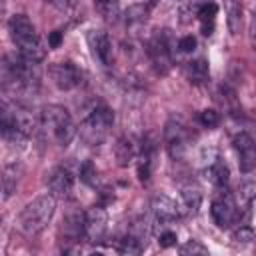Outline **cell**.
<instances>
[{
  "mask_svg": "<svg viewBox=\"0 0 256 256\" xmlns=\"http://www.w3.org/2000/svg\"><path fill=\"white\" fill-rule=\"evenodd\" d=\"M238 192H240V198H242L244 202H250V200H254V198H256V178L244 180V182L240 184Z\"/></svg>",
  "mask_w": 256,
  "mask_h": 256,
  "instance_id": "83f0119b",
  "label": "cell"
},
{
  "mask_svg": "<svg viewBox=\"0 0 256 256\" xmlns=\"http://www.w3.org/2000/svg\"><path fill=\"white\" fill-rule=\"evenodd\" d=\"M112 124H114V112L106 106H98L82 120L80 138L90 146H98L106 140Z\"/></svg>",
  "mask_w": 256,
  "mask_h": 256,
  "instance_id": "277c9868",
  "label": "cell"
},
{
  "mask_svg": "<svg viewBox=\"0 0 256 256\" xmlns=\"http://www.w3.org/2000/svg\"><path fill=\"white\" fill-rule=\"evenodd\" d=\"M184 74L192 84H200L204 80H208V62L204 58H196L186 62L184 66Z\"/></svg>",
  "mask_w": 256,
  "mask_h": 256,
  "instance_id": "ac0fdd59",
  "label": "cell"
},
{
  "mask_svg": "<svg viewBox=\"0 0 256 256\" xmlns=\"http://www.w3.org/2000/svg\"><path fill=\"white\" fill-rule=\"evenodd\" d=\"M96 10L106 18V20H110V22H114L116 18H118V12H120V6L116 4V2H110V0H106V2H96Z\"/></svg>",
  "mask_w": 256,
  "mask_h": 256,
  "instance_id": "484cf974",
  "label": "cell"
},
{
  "mask_svg": "<svg viewBox=\"0 0 256 256\" xmlns=\"http://www.w3.org/2000/svg\"><path fill=\"white\" fill-rule=\"evenodd\" d=\"M120 256H142V246L132 244V242H124V248H122Z\"/></svg>",
  "mask_w": 256,
  "mask_h": 256,
  "instance_id": "1f68e13d",
  "label": "cell"
},
{
  "mask_svg": "<svg viewBox=\"0 0 256 256\" xmlns=\"http://www.w3.org/2000/svg\"><path fill=\"white\" fill-rule=\"evenodd\" d=\"M240 24H242V10L238 4H230L228 6V28L232 34H238L240 32Z\"/></svg>",
  "mask_w": 256,
  "mask_h": 256,
  "instance_id": "cb8c5ba5",
  "label": "cell"
},
{
  "mask_svg": "<svg viewBox=\"0 0 256 256\" xmlns=\"http://www.w3.org/2000/svg\"><path fill=\"white\" fill-rule=\"evenodd\" d=\"M180 256H210L208 248L198 242V240H188L182 248H180Z\"/></svg>",
  "mask_w": 256,
  "mask_h": 256,
  "instance_id": "603a6c76",
  "label": "cell"
},
{
  "mask_svg": "<svg viewBox=\"0 0 256 256\" xmlns=\"http://www.w3.org/2000/svg\"><path fill=\"white\" fill-rule=\"evenodd\" d=\"M42 128L44 132L60 146H68L72 142V138L76 136V124L70 116V112L64 106L58 104H50L42 110Z\"/></svg>",
  "mask_w": 256,
  "mask_h": 256,
  "instance_id": "3957f363",
  "label": "cell"
},
{
  "mask_svg": "<svg viewBox=\"0 0 256 256\" xmlns=\"http://www.w3.org/2000/svg\"><path fill=\"white\" fill-rule=\"evenodd\" d=\"M150 174H152V160H150V152L144 148V152L140 156V162H138V178H140V182H148Z\"/></svg>",
  "mask_w": 256,
  "mask_h": 256,
  "instance_id": "d4e9b609",
  "label": "cell"
},
{
  "mask_svg": "<svg viewBox=\"0 0 256 256\" xmlns=\"http://www.w3.org/2000/svg\"><path fill=\"white\" fill-rule=\"evenodd\" d=\"M22 168L18 164H8L4 168V176H2V192H4V200H8L14 192H16V184L20 180Z\"/></svg>",
  "mask_w": 256,
  "mask_h": 256,
  "instance_id": "d6986e66",
  "label": "cell"
},
{
  "mask_svg": "<svg viewBox=\"0 0 256 256\" xmlns=\"http://www.w3.org/2000/svg\"><path fill=\"white\" fill-rule=\"evenodd\" d=\"M146 54L150 56L154 70L158 74H166L172 66V56H170V48H168V34L162 32V34L152 36L146 44Z\"/></svg>",
  "mask_w": 256,
  "mask_h": 256,
  "instance_id": "8992f818",
  "label": "cell"
},
{
  "mask_svg": "<svg viewBox=\"0 0 256 256\" xmlns=\"http://www.w3.org/2000/svg\"><path fill=\"white\" fill-rule=\"evenodd\" d=\"M90 256H104V254H100V252H94V254H90Z\"/></svg>",
  "mask_w": 256,
  "mask_h": 256,
  "instance_id": "8d00e7d4",
  "label": "cell"
},
{
  "mask_svg": "<svg viewBox=\"0 0 256 256\" xmlns=\"http://www.w3.org/2000/svg\"><path fill=\"white\" fill-rule=\"evenodd\" d=\"M64 256H80V248L78 246H72V248H68L64 252Z\"/></svg>",
  "mask_w": 256,
  "mask_h": 256,
  "instance_id": "d590c367",
  "label": "cell"
},
{
  "mask_svg": "<svg viewBox=\"0 0 256 256\" xmlns=\"http://www.w3.org/2000/svg\"><path fill=\"white\" fill-rule=\"evenodd\" d=\"M96 176H98V172H96L94 162H92V160H86V162L80 166V180H82L84 184H88V186H94V184H96Z\"/></svg>",
  "mask_w": 256,
  "mask_h": 256,
  "instance_id": "4316f807",
  "label": "cell"
},
{
  "mask_svg": "<svg viewBox=\"0 0 256 256\" xmlns=\"http://www.w3.org/2000/svg\"><path fill=\"white\" fill-rule=\"evenodd\" d=\"M72 184H74V178H72L70 170L64 168V166L54 168L50 178H48V186H50V192H52L54 198L56 196H62V198L68 196L72 192Z\"/></svg>",
  "mask_w": 256,
  "mask_h": 256,
  "instance_id": "5bb4252c",
  "label": "cell"
},
{
  "mask_svg": "<svg viewBox=\"0 0 256 256\" xmlns=\"http://www.w3.org/2000/svg\"><path fill=\"white\" fill-rule=\"evenodd\" d=\"M108 230V212L104 206H90L84 212V234L90 242H102Z\"/></svg>",
  "mask_w": 256,
  "mask_h": 256,
  "instance_id": "52a82bcc",
  "label": "cell"
},
{
  "mask_svg": "<svg viewBox=\"0 0 256 256\" xmlns=\"http://www.w3.org/2000/svg\"><path fill=\"white\" fill-rule=\"evenodd\" d=\"M164 140H166V150L172 160H180L186 154L188 148V132L180 122H168L164 130Z\"/></svg>",
  "mask_w": 256,
  "mask_h": 256,
  "instance_id": "9c48e42d",
  "label": "cell"
},
{
  "mask_svg": "<svg viewBox=\"0 0 256 256\" xmlns=\"http://www.w3.org/2000/svg\"><path fill=\"white\" fill-rule=\"evenodd\" d=\"M198 120H200L202 126H206V128H214V126H218L220 116H218L216 110H202L200 116H198Z\"/></svg>",
  "mask_w": 256,
  "mask_h": 256,
  "instance_id": "f546056e",
  "label": "cell"
},
{
  "mask_svg": "<svg viewBox=\"0 0 256 256\" xmlns=\"http://www.w3.org/2000/svg\"><path fill=\"white\" fill-rule=\"evenodd\" d=\"M60 44H62V32H60V30L50 32V34H48V46H50V48H58Z\"/></svg>",
  "mask_w": 256,
  "mask_h": 256,
  "instance_id": "836d02e7",
  "label": "cell"
},
{
  "mask_svg": "<svg viewBox=\"0 0 256 256\" xmlns=\"http://www.w3.org/2000/svg\"><path fill=\"white\" fill-rule=\"evenodd\" d=\"M62 232H64L66 238L76 240V238L84 232V214L74 212V210L68 212V214L64 216V222H62Z\"/></svg>",
  "mask_w": 256,
  "mask_h": 256,
  "instance_id": "e0dca14e",
  "label": "cell"
},
{
  "mask_svg": "<svg viewBox=\"0 0 256 256\" xmlns=\"http://www.w3.org/2000/svg\"><path fill=\"white\" fill-rule=\"evenodd\" d=\"M234 150L238 154V166L242 172H250L256 166V144L250 134L240 132L234 136Z\"/></svg>",
  "mask_w": 256,
  "mask_h": 256,
  "instance_id": "8fae6325",
  "label": "cell"
},
{
  "mask_svg": "<svg viewBox=\"0 0 256 256\" xmlns=\"http://www.w3.org/2000/svg\"><path fill=\"white\" fill-rule=\"evenodd\" d=\"M56 210V198L52 194H44L34 198L18 216V230L26 236H36L38 232H42L46 228V224L50 222L52 214Z\"/></svg>",
  "mask_w": 256,
  "mask_h": 256,
  "instance_id": "7a4b0ae2",
  "label": "cell"
},
{
  "mask_svg": "<svg viewBox=\"0 0 256 256\" xmlns=\"http://www.w3.org/2000/svg\"><path fill=\"white\" fill-rule=\"evenodd\" d=\"M178 48H180L182 52H192V50L196 48V38H194V36H184V38H180V40H178Z\"/></svg>",
  "mask_w": 256,
  "mask_h": 256,
  "instance_id": "d6a6232c",
  "label": "cell"
},
{
  "mask_svg": "<svg viewBox=\"0 0 256 256\" xmlns=\"http://www.w3.org/2000/svg\"><path fill=\"white\" fill-rule=\"evenodd\" d=\"M0 128H2V138L8 142V144H12V146H18V148H22L24 144H26V134H22L18 128H14L12 124H8V122H0Z\"/></svg>",
  "mask_w": 256,
  "mask_h": 256,
  "instance_id": "44dd1931",
  "label": "cell"
},
{
  "mask_svg": "<svg viewBox=\"0 0 256 256\" xmlns=\"http://www.w3.org/2000/svg\"><path fill=\"white\" fill-rule=\"evenodd\" d=\"M50 76L60 90H72V88L80 86V82H82V72L78 70V66L74 62H68V60L52 64Z\"/></svg>",
  "mask_w": 256,
  "mask_h": 256,
  "instance_id": "30bf717a",
  "label": "cell"
},
{
  "mask_svg": "<svg viewBox=\"0 0 256 256\" xmlns=\"http://www.w3.org/2000/svg\"><path fill=\"white\" fill-rule=\"evenodd\" d=\"M0 122H8L14 128H18L22 134L30 136L36 130V120L32 116L30 110L18 106V104H2V120Z\"/></svg>",
  "mask_w": 256,
  "mask_h": 256,
  "instance_id": "ba28073f",
  "label": "cell"
},
{
  "mask_svg": "<svg viewBox=\"0 0 256 256\" xmlns=\"http://www.w3.org/2000/svg\"><path fill=\"white\" fill-rule=\"evenodd\" d=\"M204 174H206L208 182L214 184V186H218V188H224L228 184V178H230V170L224 164V160H220V158L210 160V164L206 166Z\"/></svg>",
  "mask_w": 256,
  "mask_h": 256,
  "instance_id": "2e32d148",
  "label": "cell"
},
{
  "mask_svg": "<svg viewBox=\"0 0 256 256\" xmlns=\"http://www.w3.org/2000/svg\"><path fill=\"white\" fill-rule=\"evenodd\" d=\"M200 206H202V190L196 184H186L180 190V204H178L180 212L194 216V214H198Z\"/></svg>",
  "mask_w": 256,
  "mask_h": 256,
  "instance_id": "9a60e30c",
  "label": "cell"
},
{
  "mask_svg": "<svg viewBox=\"0 0 256 256\" xmlns=\"http://www.w3.org/2000/svg\"><path fill=\"white\" fill-rule=\"evenodd\" d=\"M88 44H90L92 56L102 66H110L112 64V42H110V36L104 30H90Z\"/></svg>",
  "mask_w": 256,
  "mask_h": 256,
  "instance_id": "7c38bea8",
  "label": "cell"
},
{
  "mask_svg": "<svg viewBox=\"0 0 256 256\" xmlns=\"http://www.w3.org/2000/svg\"><path fill=\"white\" fill-rule=\"evenodd\" d=\"M114 154H116V160H118L120 166H128L134 160V156H136V150H134L132 140L126 138V136L118 138V142L114 144Z\"/></svg>",
  "mask_w": 256,
  "mask_h": 256,
  "instance_id": "ffe728a7",
  "label": "cell"
},
{
  "mask_svg": "<svg viewBox=\"0 0 256 256\" xmlns=\"http://www.w3.org/2000/svg\"><path fill=\"white\" fill-rule=\"evenodd\" d=\"M12 40L18 46V54L22 58H26L28 62H40L44 58V48L40 44V38L36 34L34 24L30 22V18L26 14H14L8 22Z\"/></svg>",
  "mask_w": 256,
  "mask_h": 256,
  "instance_id": "6da1fadb",
  "label": "cell"
},
{
  "mask_svg": "<svg viewBox=\"0 0 256 256\" xmlns=\"http://www.w3.org/2000/svg\"><path fill=\"white\" fill-rule=\"evenodd\" d=\"M212 220L220 226V228H230L232 224L238 222L240 218V208L236 198L230 192H222L212 200V208H210Z\"/></svg>",
  "mask_w": 256,
  "mask_h": 256,
  "instance_id": "5b68a950",
  "label": "cell"
},
{
  "mask_svg": "<svg viewBox=\"0 0 256 256\" xmlns=\"http://www.w3.org/2000/svg\"><path fill=\"white\" fill-rule=\"evenodd\" d=\"M150 208H152V214H154L156 222H162V224L174 222L180 216L178 204L170 196H166V194H156L152 198V202H150Z\"/></svg>",
  "mask_w": 256,
  "mask_h": 256,
  "instance_id": "4fadbf2b",
  "label": "cell"
},
{
  "mask_svg": "<svg viewBox=\"0 0 256 256\" xmlns=\"http://www.w3.org/2000/svg\"><path fill=\"white\" fill-rule=\"evenodd\" d=\"M234 238H236L238 242H248V240H252V230H250V228H240Z\"/></svg>",
  "mask_w": 256,
  "mask_h": 256,
  "instance_id": "e575fe53",
  "label": "cell"
},
{
  "mask_svg": "<svg viewBox=\"0 0 256 256\" xmlns=\"http://www.w3.org/2000/svg\"><path fill=\"white\" fill-rule=\"evenodd\" d=\"M158 244H160V248H170V246H174V244H176V234H174L172 230L162 232V234H160Z\"/></svg>",
  "mask_w": 256,
  "mask_h": 256,
  "instance_id": "4dcf8cb0",
  "label": "cell"
},
{
  "mask_svg": "<svg viewBox=\"0 0 256 256\" xmlns=\"http://www.w3.org/2000/svg\"><path fill=\"white\" fill-rule=\"evenodd\" d=\"M216 14H218V4H214V2L200 4V8H198V18L202 20V24L204 22H214Z\"/></svg>",
  "mask_w": 256,
  "mask_h": 256,
  "instance_id": "f1b7e54d",
  "label": "cell"
},
{
  "mask_svg": "<svg viewBox=\"0 0 256 256\" xmlns=\"http://www.w3.org/2000/svg\"><path fill=\"white\" fill-rule=\"evenodd\" d=\"M152 4H132L126 10V22L128 24H142L148 16V8Z\"/></svg>",
  "mask_w": 256,
  "mask_h": 256,
  "instance_id": "7402d4cb",
  "label": "cell"
}]
</instances>
